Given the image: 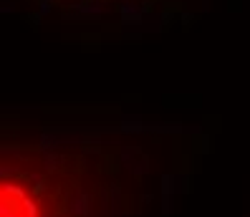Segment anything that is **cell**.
<instances>
[{
	"mask_svg": "<svg viewBox=\"0 0 250 217\" xmlns=\"http://www.w3.org/2000/svg\"><path fill=\"white\" fill-rule=\"evenodd\" d=\"M154 190L152 154L131 134L28 129L3 139V217H144Z\"/></svg>",
	"mask_w": 250,
	"mask_h": 217,
	"instance_id": "cell-1",
	"label": "cell"
},
{
	"mask_svg": "<svg viewBox=\"0 0 250 217\" xmlns=\"http://www.w3.org/2000/svg\"><path fill=\"white\" fill-rule=\"evenodd\" d=\"M56 5L73 8V10H89V13H101V10H119L129 5L149 3V0H51Z\"/></svg>",
	"mask_w": 250,
	"mask_h": 217,
	"instance_id": "cell-2",
	"label": "cell"
}]
</instances>
